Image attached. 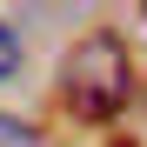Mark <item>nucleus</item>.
Instances as JSON below:
<instances>
[{
  "label": "nucleus",
  "mask_w": 147,
  "mask_h": 147,
  "mask_svg": "<svg viewBox=\"0 0 147 147\" xmlns=\"http://www.w3.org/2000/svg\"><path fill=\"white\" fill-rule=\"evenodd\" d=\"M13 67H20V40L13 27H0V80H13Z\"/></svg>",
  "instance_id": "obj_3"
},
{
  "label": "nucleus",
  "mask_w": 147,
  "mask_h": 147,
  "mask_svg": "<svg viewBox=\"0 0 147 147\" xmlns=\"http://www.w3.org/2000/svg\"><path fill=\"white\" fill-rule=\"evenodd\" d=\"M60 100L67 114H80L87 127H107V120L134 100V60L114 34H87L67 47L60 60Z\"/></svg>",
  "instance_id": "obj_1"
},
{
  "label": "nucleus",
  "mask_w": 147,
  "mask_h": 147,
  "mask_svg": "<svg viewBox=\"0 0 147 147\" xmlns=\"http://www.w3.org/2000/svg\"><path fill=\"white\" fill-rule=\"evenodd\" d=\"M0 147H40V134L27 127V120H13V114H0Z\"/></svg>",
  "instance_id": "obj_2"
}]
</instances>
